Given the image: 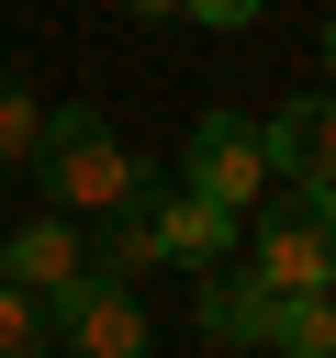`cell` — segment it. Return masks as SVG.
I'll use <instances>...</instances> for the list:
<instances>
[{
    "instance_id": "8992f818",
    "label": "cell",
    "mask_w": 336,
    "mask_h": 358,
    "mask_svg": "<svg viewBox=\"0 0 336 358\" xmlns=\"http://www.w3.org/2000/svg\"><path fill=\"white\" fill-rule=\"evenodd\" d=\"M146 224H157V257H168V268H224L246 213H224V201H202V190H157Z\"/></svg>"
},
{
    "instance_id": "4fadbf2b",
    "label": "cell",
    "mask_w": 336,
    "mask_h": 358,
    "mask_svg": "<svg viewBox=\"0 0 336 358\" xmlns=\"http://www.w3.org/2000/svg\"><path fill=\"white\" fill-rule=\"evenodd\" d=\"M179 11H190V22H213V34H235V22H258L269 0H179Z\"/></svg>"
},
{
    "instance_id": "7a4b0ae2",
    "label": "cell",
    "mask_w": 336,
    "mask_h": 358,
    "mask_svg": "<svg viewBox=\"0 0 336 358\" xmlns=\"http://www.w3.org/2000/svg\"><path fill=\"white\" fill-rule=\"evenodd\" d=\"M246 246H258V280L291 302V291H336V190L314 179H280L246 201Z\"/></svg>"
},
{
    "instance_id": "9a60e30c",
    "label": "cell",
    "mask_w": 336,
    "mask_h": 358,
    "mask_svg": "<svg viewBox=\"0 0 336 358\" xmlns=\"http://www.w3.org/2000/svg\"><path fill=\"white\" fill-rule=\"evenodd\" d=\"M325 67H336V11H325Z\"/></svg>"
},
{
    "instance_id": "52a82bcc",
    "label": "cell",
    "mask_w": 336,
    "mask_h": 358,
    "mask_svg": "<svg viewBox=\"0 0 336 358\" xmlns=\"http://www.w3.org/2000/svg\"><path fill=\"white\" fill-rule=\"evenodd\" d=\"M78 268H90V246H78V224H67V213H34L22 235H0V280H11V291H34V302H56Z\"/></svg>"
},
{
    "instance_id": "9c48e42d",
    "label": "cell",
    "mask_w": 336,
    "mask_h": 358,
    "mask_svg": "<svg viewBox=\"0 0 336 358\" xmlns=\"http://www.w3.org/2000/svg\"><path fill=\"white\" fill-rule=\"evenodd\" d=\"M90 224H101V235H78V246H90L101 280H146V268H157V224H146V201H112V213H90Z\"/></svg>"
},
{
    "instance_id": "277c9868",
    "label": "cell",
    "mask_w": 336,
    "mask_h": 358,
    "mask_svg": "<svg viewBox=\"0 0 336 358\" xmlns=\"http://www.w3.org/2000/svg\"><path fill=\"white\" fill-rule=\"evenodd\" d=\"M45 313H56V347H67V358H146V302H134V280L78 268Z\"/></svg>"
},
{
    "instance_id": "ba28073f",
    "label": "cell",
    "mask_w": 336,
    "mask_h": 358,
    "mask_svg": "<svg viewBox=\"0 0 336 358\" xmlns=\"http://www.w3.org/2000/svg\"><path fill=\"white\" fill-rule=\"evenodd\" d=\"M269 313H280V291H269L258 268H246V280H235V268H202V291H190V324H202L213 347H269Z\"/></svg>"
},
{
    "instance_id": "6da1fadb",
    "label": "cell",
    "mask_w": 336,
    "mask_h": 358,
    "mask_svg": "<svg viewBox=\"0 0 336 358\" xmlns=\"http://www.w3.org/2000/svg\"><path fill=\"white\" fill-rule=\"evenodd\" d=\"M22 168L45 179V213H67V224H90V213H112V201H157V168H134V157L112 145V123H101L90 101L45 112V123H34V157H22Z\"/></svg>"
},
{
    "instance_id": "7c38bea8",
    "label": "cell",
    "mask_w": 336,
    "mask_h": 358,
    "mask_svg": "<svg viewBox=\"0 0 336 358\" xmlns=\"http://www.w3.org/2000/svg\"><path fill=\"white\" fill-rule=\"evenodd\" d=\"M34 123H45V101H34L22 78H0V168H22V157H34Z\"/></svg>"
},
{
    "instance_id": "30bf717a",
    "label": "cell",
    "mask_w": 336,
    "mask_h": 358,
    "mask_svg": "<svg viewBox=\"0 0 336 358\" xmlns=\"http://www.w3.org/2000/svg\"><path fill=\"white\" fill-rule=\"evenodd\" d=\"M269 347L280 358H336V291H291L269 313Z\"/></svg>"
},
{
    "instance_id": "5bb4252c",
    "label": "cell",
    "mask_w": 336,
    "mask_h": 358,
    "mask_svg": "<svg viewBox=\"0 0 336 358\" xmlns=\"http://www.w3.org/2000/svg\"><path fill=\"white\" fill-rule=\"evenodd\" d=\"M123 11H146V22H157V11H179V0H123Z\"/></svg>"
},
{
    "instance_id": "8fae6325",
    "label": "cell",
    "mask_w": 336,
    "mask_h": 358,
    "mask_svg": "<svg viewBox=\"0 0 336 358\" xmlns=\"http://www.w3.org/2000/svg\"><path fill=\"white\" fill-rule=\"evenodd\" d=\"M0 358H56V313L11 280H0Z\"/></svg>"
},
{
    "instance_id": "3957f363",
    "label": "cell",
    "mask_w": 336,
    "mask_h": 358,
    "mask_svg": "<svg viewBox=\"0 0 336 358\" xmlns=\"http://www.w3.org/2000/svg\"><path fill=\"white\" fill-rule=\"evenodd\" d=\"M179 190H202V201L246 213V201L269 190V145H258V123H246V112H202V123H190V145H179Z\"/></svg>"
},
{
    "instance_id": "5b68a950",
    "label": "cell",
    "mask_w": 336,
    "mask_h": 358,
    "mask_svg": "<svg viewBox=\"0 0 336 358\" xmlns=\"http://www.w3.org/2000/svg\"><path fill=\"white\" fill-rule=\"evenodd\" d=\"M258 145H269V179H314V190H336V90L280 101V112L258 123Z\"/></svg>"
}]
</instances>
